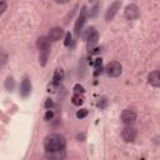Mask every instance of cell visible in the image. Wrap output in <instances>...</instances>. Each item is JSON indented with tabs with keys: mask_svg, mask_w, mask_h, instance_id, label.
Here are the masks:
<instances>
[{
	"mask_svg": "<svg viewBox=\"0 0 160 160\" xmlns=\"http://www.w3.org/2000/svg\"><path fill=\"white\" fill-rule=\"evenodd\" d=\"M66 145L65 138L60 134H50L44 140V146L46 151H55V150H62Z\"/></svg>",
	"mask_w": 160,
	"mask_h": 160,
	"instance_id": "obj_1",
	"label": "cell"
},
{
	"mask_svg": "<svg viewBox=\"0 0 160 160\" xmlns=\"http://www.w3.org/2000/svg\"><path fill=\"white\" fill-rule=\"evenodd\" d=\"M50 41L51 40L49 38H45V36H40L36 41V46L40 51V62H41V65L46 64L48 55H49V51H50Z\"/></svg>",
	"mask_w": 160,
	"mask_h": 160,
	"instance_id": "obj_2",
	"label": "cell"
},
{
	"mask_svg": "<svg viewBox=\"0 0 160 160\" xmlns=\"http://www.w3.org/2000/svg\"><path fill=\"white\" fill-rule=\"evenodd\" d=\"M105 71L110 78H118L122 71V66H121V64L119 61H110L106 65Z\"/></svg>",
	"mask_w": 160,
	"mask_h": 160,
	"instance_id": "obj_3",
	"label": "cell"
},
{
	"mask_svg": "<svg viewBox=\"0 0 160 160\" xmlns=\"http://www.w3.org/2000/svg\"><path fill=\"white\" fill-rule=\"evenodd\" d=\"M85 40H86V42H88V48H89V49L94 48V46L98 44L99 34H98V31L95 30L94 26H91V28H89V29L86 30V32H85Z\"/></svg>",
	"mask_w": 160,
	"mask_h": 160,
	"instance_id": "obj_4",
	"label": "cell"
},
{
	"mask_svg": "<svg viewBox=\"0 0 160 160\" xmlns=\"http://www.w3.org/2000/svg\"><path fill=\"white\" fill-rule=\"evenodd\" d=\"M136 135H138V130H136V128L132 126V124L131 125H125V128L121 131V136H122L124 141H126V142L134 141Z\"/></svg>",
	"mask_w": 160,
	"mask_h": 160,
	"instance_id": "obj_5",
	"label": "cell"
},
{
	"mask_svg": "<svg viewBox=\"0 0 160 160\" xmlns=\"http://www.w3.org/2000/svg\"><path fill=\"white\" fill-rule=\"evenodd\" d=\"M124 15H125V18L128 20H136L140 16V10L135 4H130V5H128L125 8Z\"/></svg>",
	"mask_w": 160,
	"mask_h": 160,
	"instance_id": "obj_6",
	"label": "cell"
},
{
	"mask_svg": "<svg viewBox=\"0 0 160 160\" xmlns=\"http://www.w3.org/2000/svg\"><path fill=\"white\" fill-rule=\"evenodd\" d=\"M136 120V112L134 109H125L121 112V121L125 125H131Z\"/></svg>",
	"mask_w": 160,
	"mask_h": 160,
	"instance_id": "obj_7",
	"label": "cell"
},
{
	"mask_svg": "<svg viewBox=\"0 0 160 160\" xmlns=\"http://www.w3.org/2000/svg\"><path fill=\"white\" fill-rule=\"evenodd\" d=\"M85 21H86V6H82L81 10H80L79 18H78V20H76V22H75V30H74V31H75V35H76V36L80 34V31H81V29H82Z\"/></svg>",
	"mask_w": 160,
	"mask_h": 160,
	"instance_id": "obj_8",
	"label": "cell"
},
{
	"mask_svg": "<svg viewBox=\"0 0 160 160\" xmlns=\"http://www.w3.org/2000/svg\"><path fill=\"white\" fill-rule=\"evenodd\" d=\"M120 5H121V2H120V1H114V2L108 8L106 14H105V19H106V21L112 20V18L116 15L118 10L120 9Z\"/></svg>",
	"mask_w": 160,
	"mask_h": 160,
	"instance_id": "obj_9",
	"label": "cell"
},
{
	"mask_svg": "<svg viewBox=\"0 0 160 160\" xmlns=\"http://www.w3.org/2000/svg\"><path fill=\"white\" fill-rule=\"evenodd\" d=\"M148 81L151 86L155 88H160V70H154L149 74L148 76Z\"/></svg>",
	"mask_w": 160,
	"mask_h": 160,
	"instance_id": "obj_10",
	"label": "cell"
},
{
	"mask_svg": "<svg viewBox=\"0 0 160 160\" xmlns=\"http://www.w3.org/2000/svg\"><path fill=\"white\" fill-rule=\"evenodd\" d=\"M30 91H31V82H30L29 78L25 76L24 80L21 81V85H20V94H21V96L26 98L30 94Z\"/></svg>",
	"mask_w": 160,
	"mask_h": 160,
	"instance_id": "obj_11",
	"label": "cell"
},
{
	"mask_svg": "<svg viewBox=\"0 0 160 160\" xmlns=\"http://www.w3.org/2000/svg\"><path fill=\"white\" fill-rule=\"evenodd\" d=\"M62 35H64V30H62L60 26H55V28H52V29L50 30V32H49V39H50L51 41H58V40H60V39L62 38Z\"/></svg>",
	"mask_w": 160,
	"mask_h": 160,
	"instance_id": "obj_12",
	"label": "cell"
},
{
	"mask_svg": "<svg viewBox=\"0 0 160 160\" xmlns=\"http://www.w3.org/2000/svg\"><path fill=\"white\" fill-rule=\"evenodd\" d=\"M65 151H64V149L62 150H55V151H46V158H49V159H56V160H60V159H62V158H65Z\"/></svg>",
	"mask_w": 160,
	"mask_h": 160,
	"instance_id": "obj_13",
	"label": "cell"
},
{
	"mask_svg": "<svg viewBox=\"0 0 160 160\" xmlns=\"http://www.w3.org/2000/svg\"><path fill=\"white\" fill-rule=\"evenodd\" d=\"M62 79H64V71L61 69H56L54 72V76H52V85H55V86L59 85Z\"/></svg>",
	"mask_w": 160,
	"mask_h": 160,
	"instance_id": "obj_14",
	"label": "cell"
},
{
	"mask_svg": "<svg viewBox=\"0 0 160 160\" xmlns=\"http://www.w3.org/2000/svg\"><path fill=\"white\" fill-rule=\"evenodd\" d=\"M71 101L74 105H81L84 102V94H74L71 98Z\"/></svg>",
	"mask_w": 160,
	"mask_h": 160,
	"instance_id": "obj_15",
	"label": "cell"
},
{
	"mask_svg": "<svg viewBox=\"0 0 160 160\" xmlns=\"http://www.w3.org/2000/svg\"><path fill=\"white\" fill-rule=\"evenodd\" d=\"M14 86H15V80H14V78H12V76H8L6 80H5V88H6V90L11 91V90H14Z\"/></svg>",
	"mask_w": 160,
	"mask_h": 160,
	"instance_id": "obj_16",
	"label": "cell"
},
{
	"mask_svg": "<svg viewBox=\"0 0 160 160\" xmlns=\"http://www.w3.org/2000/svg\"><path fill=\"white\" fill-rule=\"evenodd\" d=\"M84 92H85V89L80 84H76L74 86V94H84Z\"/></svg>",
	"mask_w": 160,
	"mask_h": 160,
	"instance_id": "obj_17",
	"label": "cell"
},
{
	"mask_svg": "<svg viewBox=\"0 0 160 160\" xmlns=\"http://www.w3.org/2000/svg\"><path fill=\"white\" fill-rule=\"evenodd\" d=\"M88 115V110L86 109H81V110H79L78 112H76V118H79V119H82V118H85Z\"/></svg>",
	"mask_w": 160,
	"mask_h": 160,
	"instance_id": "obj_18",
	"label": "cell"
},
{
	"mask_svg": "<svg viewBox=\"0 0 160 160\" xmlns=\"http://www.w3.org/2000/svg\"><path fill=\"white\" fill-rule=\"evenodd\" d=\"M6 10V1L5 0H0V14L2 15Z\"/></svg>",
	"mask_w": 160,
	"mask_h": 160,
	"instance_id": "obj_19",
	"label": "cell"
},
{
	"mask_svg": "<svg viewBox=\"0 0 160 160\" xmlns=\"http://www.w3.org/2000/svg\"><path fill=\"white\" fill-rule=\"evenodd\" d=\"M52 115H54L52 111H51V110H48V111H46V115H45V119H46V120H50V119L52 118Z\"/></svg>",
	"mask_w": 160,
	"mask_h": 160,
	"instance_id": "obj_20",
	"label": "cell"
},
{
	"mask_svg": "<svg viewBox=\"0 0 160 160\" xmlns=\"http://www.w3.org/2000/svg\"><path fill=\"white\" fill-rule=\"evenodd\" d=\"M70 41H71V35L68 32V34H66V39H65V45L68 46V45L70 44Z\"/></svg>",
	"mask_w": 160,
	"mask_h": 160,
	"instance_id": "obj_21",
	"label": "cell"
},
{
	"mask_svg": "<svg viewBox=\"0 0 160 160\" xmlns=\"http://www.w3.org/2000/svg\"><path fill=\"white\" fill-rule=\"evenodd\" d=\"M6 62V55L4 52H1V66H4Z\"/></svg>",
	"mask_w": 160,
	"mask_h": 160,
	"instance_id": "obj_22",
	"label": "cell"
},
{
	"mask_svg": "<svg viewBox=\"0 0 160 160\" xmlns=\"http://www.w3.org/2000/svg\"><path fill=\"white\" fill-rule=\"evenodd\" d=\"M45 106H46V108H50V106H52V101L48 100V101H46V104H45Z\"/></svg>",
	"mask_w": 160,
	"mask_h": 160,
	"instance_id": "obj_23",
	"label": "cell"
},
{
	"mask_svg": "<svg viewBox=\"0 0 160 160\" xmlns=\"http://www.w3.org/2000/svg\"><path fill=\"white\" fill-rule=\"evenodd\" d=\"M56 1H58V2H61V4H64V2H66L68 0H56Z\"/></svg>",
	"mask_w": 160,
	"mask_h": 160,
	"instance_id": "obj_24",
	"label": "cell"
},
{
	"mask_svg": "<svg viewBox=\"0 0 160 160\" xmlns=\"http://www.w3.org/2000/svg\"><path fill=\"white\" fill-rule=\"evenodd\" d=\"M90 1H92V0H90Z\"/></svg>",
	"mask_w": 160,
	"mask_h": 160,
	"instance_id": "obj_25",
	"label": "cell"
}]
</instances>
